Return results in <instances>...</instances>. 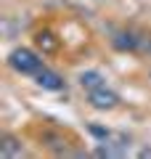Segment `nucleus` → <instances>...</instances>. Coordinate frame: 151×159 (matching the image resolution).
Masks as SVG:
<instances>
[{
  "mask_svg": "<svg viewBox=\"0 0 151 159\" xmlns=\"http://www.w3.org/2000/svg\"><path fill=\"white\" fill-rule=\"evenodd\" d=\"M109 146H112V151H114V157H125V154L130 151V146H133V138L127 135V133H112V138H109Z\"/></svg>",
  "mask_w": 151,
  "mask_h": 159,
  "instance_id": "nucleus-9",
  "label": "nucleus"
},
{
  "mask_svg": "<svg viewBox=\"0 0 151 159\" xmlns=\"http://www.w3.org/2000/svg\"><path fill=\"white\" fill-rule=\"evenodd\" d=\"M8 66L16 74L34 77L45 64H43V58H40V51H32V48H13V51L8 53Z\"/></svg>",
  "mask_w": 151,
  "mask_h": 159,
  "instance_id": "nucleus-1",
  "label": "nucleus"
},
{
  "mask_svg": "<svg viewBox=\"0 0 151 159\" xmlns=\"http://www.w3.org/2000/svg\"><path fill=\"white\" fill-rule=\"evenodd\" d=\"M0 154L3 157H24V143L13 133H3L0 135Z\"/></svg>",
  "mask_w": 151,
  "mask_h": 159,
  "instance_id": "nucleus-8",
  "label": "nucleus"
},
{
  "mask_svg": "<svg viewBox=\"0 0 151 159\" xmlns=\"http://www.w3.org/2000/svg\"><path fill=\"white\" fill-rule=\"evenodd\" d=\"M88 133L95 138V141H109L114 130H109V127H103V125H88Z\"/></svg>",
  "mask_w": 151,
  "mask_h": 159,
  "instance_id": "nucleus-10",
  "label": "nucleus"
},
{
  "mask_svg": "<svg viewBox=\"0 0 151 159\" xmlns=\"http://www.w3.org/2000/svg\"><path fill=\"white\" fill-rule=\"evenodd\" d=\"M40 141H43V146L48 148L50 154H56V157H74V154H82V151H74L72 143H69V138L64 135L61 130H53V127H48V130L40 133Z\"/></svg>",
  "mask_w": 151,
  "mask_h": 159,
  "instance_id": "nucleus-2",
  "label": "nucleus"
},
{
  "mask_svg": "<svg viewBox=\"0 0 151 159\" xmlns=\"http://www.w3.org/2000/svg\"><path fill=\"white\" fill-rule=\"evenodd\" d=\"M138 154H140V157H151V148H140Z\"/></svg>",
  "mask_w": 151,
  "mask_h": 159,
  "instance_id": "nucleus-12",
  "label": "nucleus"
},
{
  "mask_svg": "<svg viewBox=\"0 0 151 159\" xmlns=\"http://www.w3.org/2000/svg\"><path fill=\"white\" fill-rule=\"evenodd\" d=\"M77 85L88 93V90H95V88H103L106 85V77H103L98 69H85V72L77 74Z\"/></svg>",
  "mask_w": 151,
  "mask_h": 159,
  "instance_id": "nucleus-7",
  "label": "nucleus"
},
{
  "mask_svg": "<svg viewBox=\"0 0 151 159\" xmlns=\"http://www.w3.org/2000/svg\"><path fill=\"white\" fill-rule=\"evenodd\" d=\"M34 82H37L43 90H61L64 88V77L58 72H53V69H48V66H43L34 74Z\"/></svg>",
  "mask_w": 151,
  "mask_h": 159,
  "instance_id": "nucleus-6",
  "label": "nucleus"
},
{
  "mask_svg": "<svg viewBox=\"0 0 151 159\" xmlns=\"http://www.w3.org/2000/svg\"><path fill=\"white\" fill-rule=\"evenodd\" d=\"M88 106L95 109V111H112V109L119 106V96L114 90H109L106 85L95 88V90H88Z\"/></svg>",
  "mask_w": 151,
  "mask_h": 159,
  "instance_id": "nucleus-3",
  "label": "nucleus"
},
{
  "mask_svg": "<svg viewBox=\"0 0 151 159\" xmlns=\"http://www.w3.org/2000/svg\"><path fill=\"white\" fill-rule=\"evenodd\" d=\"M149 80H151V72H149Z\"/></svg>",
  "mask_w": 151,
  "mask_h": 159,
  "instance_id": "nucleus-13",
  "label": "nucleus"
},
{
  "mask_svg": "<svg viewBox=\"0 0 151 159\" xmlns=\"http://www.w3.org/2000/svg\"><path fill=\"white\" fill-rule=\"evenodd\" d=\"M143 56H151V32H140V51Z\"/></svg>",
  "mask_w": 151,
  "mask_h": 159,
  "instance_id": "nucleus-11",
  "label": "nucleus"
},
{
  "mask_svg": "<svg viewBox=\"0 0 151 159\" xmlns=\"http://www.w3.org/2000/svg\"><path fill=\"white\" fill-rule=\"evenodd\" d=\"M112 48L119 53H138L140 51V32H135V29H117L112 34Z\"/></svg>",
  "mask_w": 151,
  "mask_h": 159,
  "instance_id": "nucleus-4",
  "label": "nucleus"
},
{
  "mask_svg": "<svg viewBox=\"0 0 151 159\" xmlns=\"http://www.w3.org/2000/svg\"><path fill=\"white\" fill-rule=\"evenodd\" d=\"M34 48H37L43 56H53V53H58V48H61V40L50 32V29H37V32H34Z\"/></svg>",
  "mask_w": 151,
  "mask_h": 159,
  "instance_id": "nucleus-5",
  "label": "nucleus"
}]
</instances>
